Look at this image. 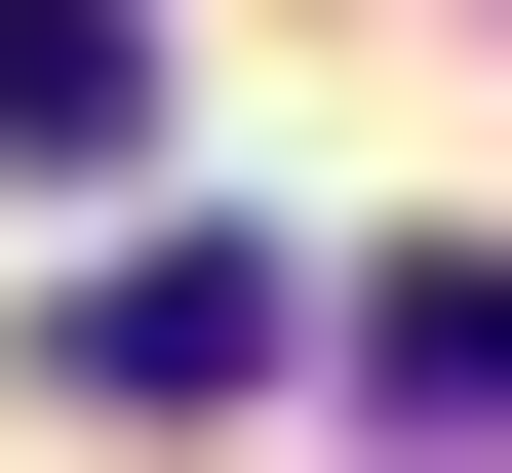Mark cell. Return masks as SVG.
Wrapping results in <instances>:
<instances>
[{
	"label": "cell",
	"instance_id": "1",
	"mask_svg": "<svg viewBox=\"0 0 512 473\" xmlns=\"http://www.w3.org/2000/svg\"><path fill=\"white\" fill-rule=\"evenodd\" d=\"M355 395L434 434V473H512V237H394L355 276Z\"/></svg>",
	"mask_w": 512,
	"mask_h": 473
},
{
	"label": "cell",
	"instance_id": "2",
	"mask_svg": "<svg viewBox=\"0 0 512 473\" xmlns=\"http://www.w3.org/2000/svg\"><path fill=\"white\" fill-rule=\"evenodd\" d=\"M276 316H316L276 237H158V276H79V395H276Z\"/></svg>",
	"mask_w": 512,
	"mask_h": 473
},
{
	"label": "cell",
	"instance_id": "3",
	"mask_svg": "<svg viewBox=\"0 0 512 473\" xmlns=\"http://www.w3.org/2000/svg\"><path fill=\"white\" fill-rule=\"evenodd\" d=\"M158 119V0H0V158H119Z\"/></svg>",
	"mask_w": 512,
	"mask_h": 473
}]
</instances>
